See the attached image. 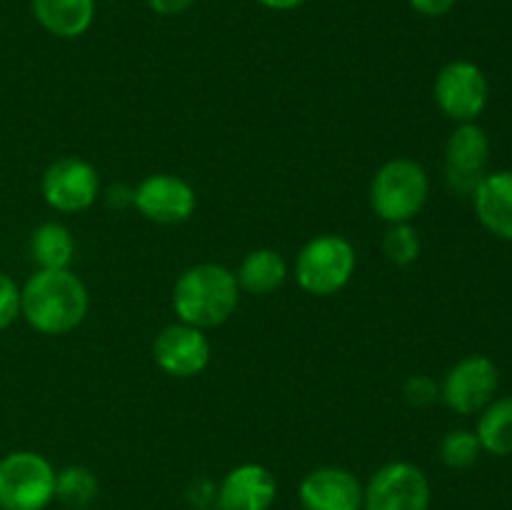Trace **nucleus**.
<instances>
[{"mask_svg": "<svg viewBox=\"0 0 512 510\" xmlns=\"http://www.w3.org/2000/svg\"><path fill=\"white\" fill-rule=\"evenodd\" d=\"M498 385V365L488 355H468L445 373L443 385H440V398L453 413L475 415L485 405L493 403Z\"/></svg>", "mask_w": 512, "mask_h": 510, "instance_id": "1a4fd4ad", "label": "nucleus"}, {"mask_svg": "<svg viewBox=\"0 0 512 510\" xmlns=\"http://www.w3.org/2000/svg\"><path fill=\"white\" fill-rule=\"evenodd\" d=\"M55 473L45 455L13 450L0 458V510H45L55 500Z\"/></svg>", "mask_w": 512, "mask_h": 510, "instance_id": "39448f33", "label": "nucleus"}, {"mask_svg": "<svg viewBox=\"0 0 512 510\" xmlns=\"http://www.w3.org/2000/svg\"><path fill=\"white\" fill-rule=\"evenodd\" d=\"M490 160L488 133L478 123H460L445 143V180L458 195H470L483 183Z\"/></svg>", "mask_w": 512, "mask_h": 510, "instance_id": "9b49d317", "label": "nucleus"}, {"mask_svg": "<svg viewBox=\"0 0 512 510\" xmlns=\"http://www.w3.org/2000/svg\"><path fill=\"white\" fill-rule=\"evenodd\" d=\"M403 395L415 408H428V405H433L440 398V385L430 375H410L403 385Z\"/></svg>", "mask_w": 512, "mask_h": 510, "instance_id": "5701e85b", "label": "nucleus"}, {"mask_svg": "<svg viewBox=\"0 0 512 510\" xmlns=\"http://www.w3.org/2000/svg\"><path fill=\"white\" fill-rule=\"evenodd\" d=\"M238 288L250 295H268L278 290L288 278V263L283 255L273 248H258L250 250L240 263L238 273Z\"/></svg>", "mask_w": 512, "mask_h": 510, "instance_id": "f3484780", "label": "nucleus"}, {"mask_svg": "<svg viewBox=\"0 0 512 510\" xmlns=\"http://www.w3.org/2000/svg\"><path fill=\"white\" fill-rule=\"evenodd\" d=\"M68 510H95V508H68Z\"/></svg>", "mask_w": 512, "mask_h": 510, "instance_id": "c756f323", "label": "nucleus"}, {"mask_svg": "<svg viewBox=\"0 0 512 510\" xmlns=\"http://www.w3.org/2000/svg\"><path fill=\"white\" fill-rule=\"evenodd\" d=\"M193 510H218V508H193Z\"/></svg>", "mask_w": 512, "mask_h": 510, "instance_id": "7c9ffc66", "label": "nucleus"}, {"mask_svg": "<svg viewBox=\"0 0 512 510\" xmlns=\"http://www.w3.org/2000/svg\"><path fill=\"white\" fill-rule=\"evenodd\" d=\"M88 288L73 270H35L20 288V315L43 335H65L88 315Z\"/></svg>", "mask_w": 512, "mask_h": 510, "instance_id": "f257e3e1", "label": "nucleus"}, {"mask_svg": "<svg viewBox=\"0 0 512 510\" xmlns=\"http://www.w3.org/2000/svg\"><path fill=\"white\" fill-rule=\"evenodd\" d=\"M303 510H363V483L338 465L315 468L300 480Z\"/></svg>", "mask_w": 512, "mask_h": 510, "instance_id": "ddd939ff", "label": "nucleus"}, {"mask_svg": "<svg viewBox=\"0 0 512 510\" xmlns=\"http://www.w3.org/2000/svg\"><path fill=\"white\" fill-rule=\"evenodd\" d=\"M40 193L58 213H83L93 208L100 195L98 170L78 155H65L45 168Z\"/></svg>", "mask_w": 512, "mask_h": 510, "instance_id": "6e6552de", "label": "nucleus"}, {"mask_svg": "<svg viewBox=\"0 0 512 510\" xmlns=\"http://www.w3.org/2000/svg\"><path fill=\"white\" fill-rule=\"evenodd\" d=\"M430 195V178L423 165L413 158H393L380 165L370 183V208L393 223H410L423 210Z\"/></svg>", "mask_w": 512, "mask_h": 510, "instance_id": "7ed1b4c3", "label": "nucleus"}, {"mask_svg": "<svg viewBox=\"0 0 512 510\" xmlns=\"http://www.w3.org/2000/svg\"><path fill=\"white\" fill-rule=\"evenodd\" d=\"M238 300V278L220 263H198L175 280V315L180 323L195 325L200 330L223 325L235 313Z\"/></svg>", "mask_w": 512, "mask_h": 510, "instance_id": "f03ea898", "label": "nucleus"}, {"mask_svg": "<svg viewBox=\"0 0 512 510\" xmlns=\"http://www.w3.org/2000/svg\"><path fill=\"white\" fill-rule=\"evenodd\" d=\"M473 205L485 230L512 243V170L485 175L473 193Z\"/></svg>", "mask_w": 512, "mask_h": 510, "instance_id": "2eb2a0df", "label": "nucleus"}, {"mask_svg": "<svg viewBox=\"0 0 512 510\" xmlns=\"http://www.w3.org/2000/svg\"><path fill=\"white\" fill-rule=\"evenodd\" d=\"M435 103L440 113L455 123H475L490 98V85L483 68L473 60H453L435 75Z\"/></svg>", "mask_w": 512, "mask_h": 510, "instance_id": "0eeeda50", "label": "nucleus"}, {"mask_svg": "<svg viewBox=\"0 0 512 510\" xmlns=\"http://www.w3.org/2000/svg\"><path fill=\"white\" fill-rule=\"evenodd\" d=\"M358 265L355 245L335 233L310 238L295 258V280L305 293L328 298L350 283Z\"/></svg>", "mask_w": 512, "mask_h": 510, "instance_id": "20e7f679", "label": "nucleus"}, {"mask_svg": "<svg viewBox=\"0 0 512 510\" xmlns=\"http://www.w3.org/2000/svg\"><path fill=\"white\" fill-rule=\"evenodd\" d=\"M133 208L158 225H180L198 208L195 188L180 175L155 173L133 188Z\"/></svg>", "mask_w": 512, "mask_h": 510, "instance_id": "9d476101", "label": "nucleus"}, {"mask_svg": "<svg viewBox=\"0 0 512 510\" xmlns=\"http://www.w3.org/2000/svg\"><path fill=\"white\" fill-rule=\"evenodd\" d=\"M255 3L263 5V8H268V10L288 13V10H295V8H300V5H305L308 0H255Z\"/></svg>", "mask_w": 512, "mask_h": 510, "instance_id": "c85d7f7f", "label": "nucleus"}, {"mask_svg": "<svg viewBox=\"0 0 512 510\" xmlns=\"http://www.w3.org/2000/svg\"><path fill=\"white\" fill-rule=\"evenodd\" d=\"M383 253L395 265H413L420 255L418 230L410 223H393L383 235Z\"/></svg>", "mask_w": 512, "mask_h": 510, "instance_id": "4be33fe9", "label": "nucleus"}, {"mask_svg": "<svg viewBox=\"0 0 512 510\" xmlns=\"http://www.w3.org/2000/svg\"><path fill=\"white\" fill-rule=\"evenodd\" d=\"M210 340L205 330L188 323L165 325L153 343V358L163 373L173 378H195L210 365Z\"/></svg>", "mask_w": 512, "mask_h": 510, "instance_id": "f8f14e48", "label": "nucleus"}, {"mask_svg": "<svg viewBox=\"0 0 512 510\" xmlns=\"http://www.w3.org/2000/svg\"><path fill=\"white\" fill-rule=\"evenodd\" d=\"M278 498V480L265 465L243 463L228 470L218 485V510H270Z\"/></svg>", "mask_w": 512, "mask_h": 510, "instance_id": "4468645a", "label": "nucleus"}, {"mask_svg": "<svg viewBox=\"0 0 512 510\" xmlns=\"http://www.w3.org/2000/svg\"><path fill=\"white\" fill-rule=\"evenodd\" d=\"M20 315V285L0 270V330L10 328Z\"/></svg>", "mask_w": 512, "mask_h": 510, "instance_id": "b1692460", "label": "nucleus"}, {"mask_svg": "<svg viewBox=\"0 0 512 510\" xmlns=\"http://www.w3.org/2000/svg\"><path fill=\"white\" fill-rule=\"evenodd\" d=\"M108 203L115 208H125V205H133V188H125V185H113L108 190Z\"/></svg>", "mask_w": 512, "mask_h": 510, "instance_id": "cd10ccee", "label": "nucleus"}, {"mask_svg": "<svg viewBox=\"0 0 512 510\" xmlns=\"http://www.w3.org/2000/svg\"><path fill=\"white\" fill-rule=\"evenodd\" d=\"M98 495V475L85 465H68L55 473V500L68 508H90Z\"/></svg>", "mask_w": 512, "mask_h": 510, "instance_id": "aec40b11", "label": "nucleus"}, {"mask_svg": "<svg viewBox=\"0 0 512 510\" xmlns=\"http://www.w3.org/2000/svg\"><path fill=\"white\" fill-rule=\"evenodd\" d=\"M430 480L418 465L393 460L363 485V510H428Z\"/></svg>", "mask_w": 512, "mask_h": 510, "instance_id": "423d86ee", "label": "nucleus"}, {"mask_svg": "<svg viewBox=\"0 0 512 510\" xmlns=\"http://www.w3.org/2000/svg\"><path fill=\"white\" fill-rule=\"evenodd\" d=\"M455 3L458 0H408L410 8L418 15H425V18H443L455 8Z\"/></svg>", "mask_w": 512, "mask_h": 510, "instance_id": "a878e982", "label": "nucleus"}, {"mask_svg": "<svg viewBox=\"0 0 512 510\" xmlns=\"http://www.w3.org/2000/svg\"><path fill=\"white\" fill-rule=\"evenodd\" d=\"M30 258L38 270H68L75 258L73 233L55 220L38 225L30 235Z\"/></svg>", "mask_w": 512, "mask_h": 510, "instance_id": "a211bd4d", "label": "nucleus"}, {"mask_svg": "<svg viewBox=\"0 0 512 510\" xmlns=\"http://www.w3.org/2000/svg\"><path fill=\"white\" fill-rule=\"evenodd\" d=\"M480 453H483V448H480V440L475 435V430L455 428L450 433H445L443 443H440V460L453 470H465L470 465H475Z\"/></svg>", "mask_w": 512, "mask_h": 510, "instance_id": "412c9836", "label": "nucleus"}, {"mask_svg": "<svg viewBox=\"0 0 512 510\" xmlns=\"http://www.w3.org/2000/svg\"><path fill=\"white\" fill-rule=\"evenodd\" d=\"M40 28L63 40L80 38L95 20V0H30Z\"/></svg>", "mask_w": 512, "mask_h": 510, "instance_id": "dca6fc26", "label": "nucleus"}, {"mask_svg": "<svg viewBox=\"0 0 512 510\" xmlns=\"http://www.w3.org/2000/svg\"><path fill=\"white\" fill-rule=\"evenodd\" d=\"M475 435L485 453L503 458L512 455V395L495 398L480 410Z\"/></svg>", "mask_w": 512, "mask_h": 510, "instance_id": "6ab92c4d", "label": "nucleus"}, {"mask_svg": "<svg viewBox=\"0 0 512 510\" xmlns=\"http://www.w3.org/2000/svg\"><path fill=\"white\" fill-rule=\"evenodd\" d=\"M148 5L153 13L170 18V15H180L193 8L195 0H148Z\"/></svg>", "mask_w": 512, "mask_h": 510, "instance_id": "bb28decb", "label": "nucleus"}, {"mask_svg": "<svg viewBox=\"0 0 512 510\" xmlns=\"http://www.w3.org/2000/svg\"><path fill=\"white\" fill-rule=\"evenodd\" d=\"M188 498L195 508H215V498H218V485L210 483L208 478H200L190 485Z\"/></svg>", "mask_w": 512, "mask_h": 510, "instance_id": "393cba45", "label": "nucleus"}]
</instances>
